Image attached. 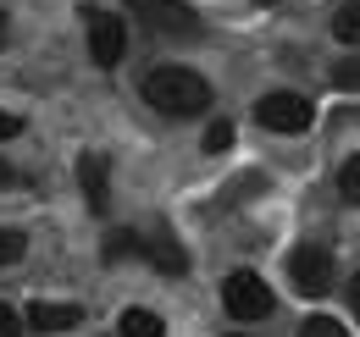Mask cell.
Wrapping results in <instances>:
<instances>
[{
	"mask_svg": "<svg viewBox=\"0 0 360 337\" xmlns=\"http://www.w3.org/2000/svg\"><path fill=\"white\" fill-rule=\"evenodd\" d=\"M333 84L344 88V94H360V55H355V61H338V67H333Z\"/></svg>",
	"mask_w": 360,
	"mask_h": 337,
	"instance_id": "14",
	"label": "cell"
},
{
	"mask_svg": "<svg viewBox=\"0 0 360 337\" xmlns=\"http://www.w3.org/2000/svg\"><path fill=\"white\" fill-rule=\"evenodd\" d=\"M311 100L305 94H288V88H277V94H266L261 105H255V122L266 127V133H305L311 127Z\"/></svg>",
	"mask_w": 360,
	"mask_h": 337,
	"instance_id": "4",
	"label": "cell"
},
{
	"mask_svg": "<svg viewBox=\"0 0 360 337\" xmlns=\"http://www.w3.org/2000/svg\"><path fill=\"white\" fill-rule=\"evenodd\" d=\"M0 337H22V321H17L11 304H0Z\"/></svg>",
	"mask_w": 360,
	"mask_h": 337,
	"instance_id": "17",
	"label": "cell"
},
{
	"mask_svg": "<svg viewBox=\"0 0 360 337\" xmlns=\"http://www.w3.org/2000/svg\"><path fill=\"white\" fill-rule=\"evenodd\" d=\"M233 337H250V332H233Z\"/></svg>",
	"mask_w": 360,
	"mask_h": 337,
	"instance_id": "23",
	"label": "cell"
},
{
	"mask_svg": "<svg viewBox=\"0 0 360 337\" xmlns=\"http://www.w3.org/2000/svg\"><path fill=\"white\" fill-rule=\"evenodd\" d=\"M222 304H227L233 321H266L271 315V293H266V282H261L255 271H233L222 282Z\"/></svg>",
	"mask_w": 360,
	"mask_h": 337,
	"instance_id": "2",
	"label": "cell"
},
{
	"mask_svg": "<svg viewBox=\"0 0 360 337\" xmlns=\"http://www.w3.org/2000/svg\"><path fill=\"white\" fill-rule=\"evenodd\" d=\"M333 34L344 44H360V0H344L338 6V17H333Z\"/></svg>",
	"mask_w": 360,
	"mask_h": 337,
	"instance_id": "11",
	"label": "cell"
},
{
	"mask_svg": "<svg viewBox=\"0 0 360 337\" xmlns=\"http://www.w3.org/2000/svg\"><path fill=\"white\" fill-rule=\"evenodd\" d=\"M255 6H277V0H255Z\"/></svg>",
	"mask_w": 360,
	"mask_h": 337,
	"instance_id": "22",
	"label": "cell"
},
{
	"mask_svg": "<svg viewBox=\"0 0 360 337\" xmlns=\"http://www.w3.org/2000/svg\"><path fill=\"white\" fill-rule=\"evenodd\" d=\"M300 337H349V332H344V321H333V315H311V321L300 326Z\"/></svg>",
	"mask_w": 360,
	"mask_h": 337,
	"instance_id": "13",
	"label": "cell"
},
{
	"mask_svg": "<svg viewBox=\"0 0 360 337\" xmlns=\"http://www.w3.org/2000/svg\"><path fill=\"white\" fill-rule=\"evenodd\" d=\"M78 183H84L89 211H105V205H111V166H105V155H84V161H78Z\"/></svg>",
	"mask_w": 360,
	"mask_h": 337,
	"instance_id": "7",
	"label": "cell"
},
{
	"mask_svg": "<svg viewBox=\"0 0 360 337\" xmlns=\"http://www.w3.org/2000/svg\"><path fill=\"white\" fill-rule=\"evenodd\" d=\"M0 39H6V11H0Z\"/></svg>",
	"mask_w": 360,
	"mask_h": 337,
	"instance_id": "21",
	"label": "cell"
},
{
	"mask_svg": "<svg viewBox=\"0 0 360 337\" xmlns=\"http://www.w3.org/2000/svg\"><path fill=\"white\" fill-rule=\"evenodd\" d=\"M11 260H22V232L17 227H0V265H11Z\"/></svg>",
	"mask_w": 360,
	"mask_h": 337,
	"instance_id": "15",
	"label": "cell"
},
{
	"mask_svg": "<svg viewBox=\"0 0 360 337\" xmlns=\"http://www.w3.org/2000/svg\"><path fill=\"white\" fill-rule=\"evenodd\" d=\"M17 133H22V122H17L11 111H0V144H6V138H17Z\"/></svg>",
	"mask_w": 360,
	"mask_h": 337,
	"instance_id": "18",
	"label": "cell"
},
{
	"mask_svg": "<svg viewBox=\"0 0 360 337\" xmlns=\"http://www.w3.org/2000/svg\"><path fill=\"white\" fill-rule=\"evenodd\" d=\"M84 22H89V55H94V67H117L122 50H128V28H122V17H111V11H89Z\"/></svg>",
	"mask_w": 360,
	"mask_h": 337,
	"instance_id": "6",
	"label": "cell"
},
{
	"mask_svg": "<svg viewBox=\"0 0 360 337\" xmlns=\"http://www.w3.org/2000/svg\"><path fill=\"white\" fill-rule=\"evenodd\" d=\"M139 254H150V265L167 271V277H183V271H188V254L172 244V232H155L150 244H139Z\"/></svg>",
	"mask_w": 360,
	"mask_h": 337,
	"instance_id": "9",
	"label": "cell"
},
{
	"mask_svg": "<svg viewBox=\"0 0 360 337\" xmlns=\"http://www.w3.org/2000/svg\"><path fill=\"white\" fill-rule=\"evenodd\" d=\"M117 332H122V337H161L167 326H161V315H155V310H122Z\"/></svg>",
	"mask_w": 360,
	"mask_h": 337,
	"instance_id": "10",
	"label": "cell"
},
{
	"mask_svg": "<svg viewBox=\"0 0 360 337\" xmlns=\"http://www.w3.org/2000/svg\"><path fill=\"white\" fill-rule=\"evenodd\" d=\"M78 321H84L78 304H45V298H39V304L28 310V326H34V332H72Z\"/></svg>",
	"mask_w": 360,
	"mask_h": 337,
	"instance_id": "8",
	"label": "cell"
},
{
	"mask_svg": "<svg viewBox=\"0 0 360 337\" xmlns=\"http://www.w3.org/2000/svg\"><path fill=\"white\" fill-rule=\"evenodd\" d=\"M349 298H355V315H360V277L349 282Z\"/></svg>",
	"mask_w": 360,
	"mask_h": 337,
	"instance_id": "19",
	"label": "cell"
},
{
	"mask_svg": "<svg viewBox=\"0 0 360 337\" xmlns=\"http://www.w3.org/2000/svg\"><path fill=\"white\" fill-rule=\"evenodd\" d=\"M288 277H294V288L305 298H321L333 288V254L321 249V244H300V249L288 254Z\"/></svg>",
	"mask_w": 360,
	"mask_h": 337,
	"instance_id": "5",
	"label": "cell"
},
{
	"mask_svg": "<svg viewBox=\"0 0 360 337\" xmlns=\"http://www.w3.org/2000/svg\"><path fill=\"white\" fill-rule=\"evenodd\" d=\"M144 100L161 117H200V111H211V84L188 67H155L144 78Z\"/></svg>",
	"mask_w": 360,
	"mask_h": 337,
	"instance_id": "1",
	"label": "cell"
},
{
	"mask_svg": "<svg viewBox=\"0 0 360 337\" xmlns=\"http://www.w3.org/2000/svg\"><path fill=\"white\" fill-rule=\"evenodd\" d=\"M338 194H344V205H360V155L338 166Z\"/></svg>",
	"mask_w": 360,
	"mask_h": 337,
	"instance_id": "12",
	"label": "cell"
},
{
	"mask_svg": "<svg viewBox=\"0 0 360 337\" xmlns=\"http://www.w3.org/2000/svg\"><path fill=\"white\" fill-rule=\"evenodd\" d=\"M0 183H11V166H6V161H0Z\"/></svg>",
	"mask_w": 360,
	"mask_h": 337,
	"instance_id": "20",
	"label": "cell"
},
{
	"mask_svg": "<svg viewBox=\"0 0 360 337\" xmlns=\"http://www.w3.org/2000/svg\"><path fill=\"white\" fill-rule=\"evenodd\" d=\"M227 144H233V122H211L205 127V150H211V155H222Z\"/></svg>",
	"mask_w": 360,
	"mask_h": 337,
	"instance_id": "16",
	"label": "cell"
},
{
	"mask_svg": "<svg viewBox=\"0 0 360 337\" xmlns=\"http://www.w3.org/2000/svg\"><path fill=\"white\" fill-rule=\"evenodd\" d=\"M128 11H134L144 28H155V34H178V39H194V34H200L194 6H183V0H128Z\"/></svg>",
	"mask_w": 360,
	"mask_h": 337,
	"instance_id": "3",
	"label": "cell"
}]
</instances>
